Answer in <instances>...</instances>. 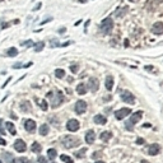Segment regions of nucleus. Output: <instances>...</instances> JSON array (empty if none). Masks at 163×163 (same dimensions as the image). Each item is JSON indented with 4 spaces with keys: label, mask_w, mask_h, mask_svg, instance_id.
<instances>
[{
    "label": "nucleus",
    "mask_w": 163,
    "mask_h": 163,
    "mask_svg": "<svg viewBox=\"0 0 163 163\" xmlns=\"http://www.w3.org/2000/svg\"><path fill=\"white\" fill-rule=\"evenodd\" d=\"M61 144H62L64 148L71 149V148L80 145V139L77 138V136H73V135H64L61 138Z\"/></svg>",
    "instance_id": "obj_1"
},
{
    "label": "nucleus",
    "mask_w": 163,
    "mask_h": 163,
    "mask_svg": "<svg viewBox=\"0 0 163 163\" xmlns=\"http://www.w3.org/2000/svg\"><path fill=\"white\" fill-rule=\"evenodd\" d=\"M47 97L51 100V107H52V108L59 107V106L64 102V100H65L64 94H62L60 91H56V92H50V93L47 94Z\"/></svg>",
    "instance_id": "obj_2"
},
{
    "label": "nucleus",
    "mask_w": 163,
    "mask_h": 163,
    "mask_svg": "<svg viewBox=\"0 0 163 163\" xmlns=\"http://www.w3.org/2000/svg\"><path fill=\"white\" fill-rule=\"evenodd\" d=\"M142 116H143V111L134 112L131 116H130V118L127 120V122L125 124V127L129 130V131H133V130H134V125L142 120Z\"/></svg>",
    "instance_id": "obj_3"
},
{
    "label": "nucleus",
    "mask_w": 163,
    "mask_h": 163,
    "mask_svg": "<svg viewBox=\"0 0 163 163\" xmlns=\"http://www.w3.org/2000/svg\"><path fill=\"white\" fill-rule=\"evenodd\" d=\"M101 31L103 35H110L111 31L113 28V20L111 18H105L102 22H101V26H100Z\"/></svg>",
    "instance_id": "obj_4"
},
{
    "label": "nucleus",
    "mask_w": 163,
    "mask_h": 163,
    "mask_svg": "<svg viewBox=\"0 0 163 163\" xmlns=\"http://www.w3.org/2000/svg\"><path fill=\"white\" fill-rule=\"evenodd\" d=\"M121 100L122 102L125 103H129V105H134L135 103V97L131 92H129V91H122L121 92Z\"/></svg>",
    "instance_id": "obj_5"
},
{
    "label": "nucleus",
    "mask_w": 163,
    "mask_h": 163,
    "mask_svg": "<svg viewBox=\"0 0 163 163\" xmlns=\"http://www.w3.org/2000/svg\"><path fill=\"white\" fill-rule=\"evenodd\" d=\"M163 3V0H148L145 3V9L149 12H154V10Z\"/></svg>",
    "instance_id": "obj_6"
},
{
    "label": "nucleus",
    "mask_w": 163,
    "mask_h": 163,
    "mask_svg": "<svg viewBox=\"0 0 163 163\" xmlns=\"http://www.w3.org/2000/svg\"><path fill=\"white\" fill-rule=\"evenodd\" d=\"M130 113H131V110L127 107H124V108H120L118 111L115 112V117H116V120H122V118H125Z\"/></svg>",
    "instance_id": "obj_7"
},
{
    "label": "nucleus",
    "mask_w": 163,
    "mask_h": 163,
    "mask_svg": "<svg viewBox=\"0 0 163 163\" xmlns=\"http://www.w3.org/2000/svg\"><path fill=\"white\" fill-rule=\"evenodd\" d=\"M75 113H78V115H83L87 110V102L83 101V100H79L77 101V103H75Z\"/></svg>",
    "instance_id": "obj_8"
},
{
    "label": "nucleus",
    "mask_w": 163,
    "mask_h": 163,
    "mask_svg": "<svg viewBox=\"0 0 163 163\" xmlns=\"http://www.w3.org/2000/svg\"><path fill=\"white\" fill-rule=\"evenodd\" d=\"M80 127V124L78 120H75V118H70V120L66 122V129L69 131H77V130Z\"/></svg>",
    "instance_id": "obj_9"
},
{
    "label": "nucleus",
    "mask_w": 163,
    "mask_h": 163,
    "mask_svg": "<svg viewBox=\"0 0 163 163\" xmlns=\"http://www.w3.org/2000/svg\"><path fill=\"white\" fill-rule=\"evenodd\" d=\"M13 147H14V149L17 152H19V153H23V152H26V149H27V144L22 139H17L15 142H14Z\"/></svg>",
    "instance_id": "obj_10"
},
{
    "label": "nucleus",
    "mask_w": 163,
    "mask_h": 163,
    "mask_svg": "<svg viewBox=\"0 0 163 163\" xmlns=\"http://www.w3.org/2000/svg\"><path fill=\"white\" fill-rule=\"evenodd\" d=\"M152 33L154 35H163V22H156L152 27Z\"/></svg>",
    "instance_id": "obj_11"
},
{
    "label": "nucleus",
    "mask_w": 163,
    "mask_h": 163,
    "mask_svg": "<svg viewBox=\"0 0 163 163\" xmlns=\"http://www.w3.org/2000/svg\"><path fill=\"white\" fill-rule=\"evenodd\" d=\"M88 88L92 91V92H97L100 88V83H98V79L97 78H91L89 82H88Z\"/></svg>",
    "instance_id": "obj_12"
},
{
    "label": "nucleus",
    "mask_w": 163,
    "mask_h": 163,
    "mask_svg": "<svg viewBox=\"0 0 163 163\" xmlns=\"http://www.w3.org/2000/svg\"><path fill=\"white\" fill-rule=\"evenodd\" d=\"M24 129L27 130L28 133H32L36 130V121L31 120V118H28V120H24Z\"/></svg>",
    "instance_id": "obj_13"
},
{
    "label": "nucleus",
    "mask_w": 163,
    "mask_h": 163,
    "mask_svg": "<svg viewBox=\"0 0 163 163\" xmlns=\"http://www.w3.org/2000/svg\"><path fill=\"white\" fill-rule=\"evenodd\" d=\"M161 150V147L158 144H150L149 148H148V154L150 156H157Z\"/></svg>",
    "instance_id": "obj_14"
},
{
    "label": "nucleus",
    "mask_w": 163,
    "mask_h": 163,
    "mask_svg": "<svg viewBox=\"0 0 163 163\" xmlns=\"http://www.w3.org/2000/svg\"><path fill=\"white\" fill-rule=\"evenodd\" d=\"M94 139H96V134L93 130H88V131L85 133V142L88 144H93L94 143Z\"/></svg>",
    "instance_id": "obj_15"
},
{
    "label": "nucleus",
    "mask_w": 163,
    "mask_h": 163,
    "mask_svg": "<svg viewBox=\"0 0 163 163\" xmlns=\"http://www.w3.org/2000/svg\"><path fill=\"white\" fill-rule=\"evenodd\" d=\"M20 110H22V112L28 113V112L32 111V106H31V103L28 101H23V102L20 103Z\"/></svg>",
    "instance_id": "obj_16"
},
{
    "label": "nucleus",
    "mask_w": 163,
    "mask_h": 163,
    "mask_svg": "<svg viewBox=\"0 0 163 163\" xmlns=\"http://www.w3.org/2000/svg\"><path fill=\"white\" fill-rule=\"evenodd\" d=\"M93 121H94L96 124H98V125H105V124L107 122V118H106L103 115H96V116L93 117Z\"/></svg>",
    "instance_id": "obj_17"
},
{
    "label": "nucleus",
    "mask_w": 163,
    "mask_h": 163,
    "mask_svg": "<svg viewBox=\"0 0 163 163\" xmlns=\"http://www.w3.org/2000/svg\"><path fill=\"white\" fill-rule=\"evenodd\" d=\"M106 89L108 92H111L112 88H113V78L111 77V75H108V77H106Z\"/></svg>",
    "instance_id": "obj_18"
},
{
    "label": "nucleus",
    "mask_w": 163,
    "mask_h": 163,
    "mask_svg": "<svg viewBox=\"0 0 163 163\" xmlns=\"http://www.w3.org/2000/svg\"><path fill=\"white\" fill-rule=\"evenodd\" d=\"M87 89H88V87L85 85V83H79V84L77 85V93L80 94V96L85 94V93H87Z\"/></svg>",
    "instance_id": "obj_19"
},
{
    "label": "nucleus",
    "mask_w": 163,
    "mask_h": 163,
    "mask_svg": "<svg viewBox=\"0 0 163 163\" xmlns=\"http://www.w3.org/2000/svg\"><path fill=\"white\" fill-rule=\"evenodd\" d=\"M111 138H112V133L111 131H103L101 134V140H102V142H105V143H107Z\"/></svg>",
    "instance_id": "obj_20"
},
{
    "label": "nucleus",
    "mask_w": 163,
    "mask_h": 163,
    "mask_svg": "<svg viewBox=\"0 0 163 163\" xmlns=\"http://www.w3.org/2000/svg\"><path fill=\"white\" fill-rule=\"evenodd\" d=\"M49 131H50V127H49L47 124L41 125V127H40V134H41L42 136H46V135L49 134Z\"/></svg>",
    "instance_id": "obj_21"
},
{
    "label": "nucleus",
    "mask_w": 163,
    "mask_h": 163,
    "mask_svg": "<svg viewBox=\"0 0 163 163\" xmlns=\"http://www.w3.org/2000/svg\"><path fill=\"white\" fill-rule=\"evenodd\" d=\"M5 126H6V129H8V131L12 134V135H15V134H17V130H15V126H14L13 122H5Z\"/></svg>",
    "instance_id": "obj_22"
},
{
    "label": "nucleus",
    "mask_w": 163,
    "mask_h": 163,
    "mask_svg": "<svg viewBox=\"0 0 163 163\" xmlns=\"http://www.w3.org/2000/svg\"><path fill=\"white\" fill-rule=\"evenodd\" d=\"M36 100V102L40 105V107L42 108L43 111H47V108H49V105H47V102H46V100H38V98H35Z\"/></svg>",
    "instance_id": "obj_23"
},
{
    "label": "nucleus",
    "mask_w": 163,
    "mask_h": 163,
    "mask_svg": "<svg viewBox=\"0 0 163 163\" xmlns=\"http://www.w3.org/2000/svg\"><path fill=\"white\" fill-rule=\"evenodd\" d=\"M31 149H32V152H33V153H41V150H42V147H41V144H40V143L35 142L33 144H32Z\"/></svg>",
    "instance_id": "obj_24"
},
{
    "label": "nucleus",
    "mask_w": 163,
    "mask_h": 163,
    "mask_svg": "<svg viewBox=\"0 0 163 163\" xmlns=\"http://www.w3.org/2000/svg\"><path fill=\"white\" fill-rule=\"evenodd\" d=\"M3 158H4V161H5L6 163H12V161L14 159L13 156L10 154L9 152H3Z\"/></svg>",
    "instance_id": "obj_25"
},
{
    "label": "nucleus",
    "mask_w": 163,
    "mask_h": 163,
    "mask_svg": "<svg viewBox=\"0 0 163 163\" xmlns=\"http://www.w3.org/2000/svg\"><path fill=\"white\" fill-rule=\"evenodd\" d=\"M56 154H57V153H56V149H52V148H51V149L47 150V157H49L52 162H54V159L56 158Z\"/></svg>",
    "instance_id": "obj_26"
},
{
    "label": "nucleus",
    "mask_w": 163,
    "mask_h": 163,
    "mask_svg": "<svg viewBox=\"0 0 163 163\" xmlns=\"http://www.w3.org/2000/svg\"><path fill=\"white\" fill-rule=\"evenodd\" d=\"M6 55L10 56V57H14V56L18 55V50H17L15 47H10V49L6 51Z\"/></svg>",
    "instance_id": "obj_27"
},
{
    "label": "nucleus",
    "mask_w": 163,
    "mask_h": 163,
    "mask_svg": "<svg viewBox=\"0 0 163 163\" xmlns=\"http://www.w3.org/2000/svg\"><path fill=\"white\" fill-rule=\"evenodd\" d=\"M43 47H45V42L40 41V42H37L36 45H35V51H36V52H40V51L43 50Z\"/></svg>",
    "instance_id": "obj_28"
},
{
    "label": "nucleus",
    "mask_w": 163,
    "mask_h": 163,
    "mask_svg": "<svg viewBox=\"0 0 163 163\" xmlns=\"http://www.w3.org/2000/svg\"><path fill=\"white\" fill-rule=\"evenodd\" d=\"M12 163H28V158H26V157L14 158V159L12 161Z\"/></svg>",
    "instance_id": "obj_29"
},
{
    "label": "nucleus",
    "mask_w": 163,
    "mask_h": 163,
    "mask_svg": "<svg viewBox=\"0 0 163 163\" xmlns=\"http://www.w3.org/2000/svg\"><path fill=\"white\" fill-rule=\"evenodd\" d=\"M55 77L59 78V79L64 78V77H65V71H64L62 69H56V70H55Z\"/></svg>",
    "instance_id": "obj_30"
},
{
    "label": "nucleus",
    "mask_w": 163,
    "mask_h": 163,
    "mask_svg": "<svg viewBox=\"0 0 163 163\" xmlns=\"http://www.w3.org/2000/svg\"><path fill=\"white\" fill-rule=\"evenodd\" d=\"M85 152H87V148H82L80 150H78L77 153H75V157H77V158H83L84 154H85Z\"/></svg>",
    "instance_id": "obj_31"
},
{
    "label": "nucleus",
    "mask_w": 163,
    "mask_h": 163,
    "mask_svg": "<svg viewBox=\"0 0 163 163\" xmlns=\"http://www.w3.org/2000/svg\"><path fill=\"white\" fill-rule=\"evenodd\" d=\"M127 10H129V9H127V6H124L122 9H120V12H116V13H115V15H116V17H122L125 13H127Z\"/></svg>",
    "instance_id": "obj_32"
},
{
    "label": "nucleus",
    "mask_w": 163,
    "mask_h": 163,
    "mask_svg": "<svg viewBox=\"0 0 163 163\" xmlns=\"http://www.w3.org/2000/svg\"><path fill=\"white\" fill-rule=\"evenodd\" d=\"M60 158H61V161H62V162H65V163H74V162H73V159H71L69 156H65V154H62Z\"/></svg>",
    "instance_id": "obj_33"
},
{
    "label": "nucleus",
    "mask_w": 163,
    "mask_h": 163,
    "mask_svg": "<svg viewBox=\"0 0 163 163\" xmlns=\"http://www.w3.org/2000/svg\"><path fill=\"white\" fill-rule=\"evenodd\" d=\"M70 70H71V73H74V74H75V73H77V71L79 70V66H78L77 64H71V65H70Z\"/></svg>",
    "instance_id": "obj_34"
},
{
    "label": "nucleus",
    "mask_w": 163,
    "mask_h": 163,
    "mask_svg": "<svg viewBox=\"0 0 163 163\" xmlns=\"http://www.w3.org/2000/svg\"><path fill=\"white\" fill-rule=\"evenodd\" d=\"M20 45H22V46H26V47H31V46H33V42H32L31 40H28V41H26V42H22Z\"/></svg>",
    "instance_id": "obj_35"
},
{
    "label": "nucleus",
    "mask_w": 163,
    "mask_h": 163,
    "mask_svg": "<svg viewBox=\"0 0 163 163\" xmlns=\"http://www.w3.org/2000/svg\"><path fill=\"white\" fill-rule=\"evenodd\" d=\"M50 46H51V47H59V46H61V45H60V43H59L57 41L52 40V41L50 42Z\"/></svg>",
    "instance_id": "obj_36"
},
{
    "label": "nucleus",
    "mask_w": 163,
    "mask_h": 163,
    "mask_svg": "<svg viewBox=\"0 0 163 163\" xmlns=\"http://www.w3.org/2000/svg\"><path fill=\"white\" fill-rule=\"evenodd\" d=\"M38 163H49V162H47L46 157H43V156H40V157H38Z\"/></svg>",
    "instance_id": "obj_37"
},
{
    "label": "nucleus",
    "mask_w": 163,
    "mask_h": 163,
    "mask_svg": "<svg viewBox=\"0 0 163 163\" xmlns=\"http://www.w3.org/2000/svg\"><path fill=\"white\" fill-rule=\"evenodd\" d=\"M144 143H145V140H144L143 138H138V139H136V144H138V145H143Z\"/></svg>",
    "instance_id": "obj_38"
},
{
    "label": "nucleus",
    "mask_w": 163,
    "mask_h": 163,
    "mask_svg": "<svg viewBox=\"0 0 163 163\" xmlns=\"http://www.w3.org/2000/svg\"><path fill=\"white\" fill-rule=\"evenodd\" d=\"M3 120H0V134H4L5 133V130H4V127H3Z\"/></svg>",
    "instance_id": "obj_39"
},
{
    "label": "nucleus",
    "mask_w": 163,
    "mask_h": 163,
    "mask_svg": "<svg viewBox=\"0 0 163 163\" xmlns=\"http://www.w3.org/2000/svg\"><path fill=\"white\" fill-rule=\"evenodd\" d=\"M101 156H102V154L100 153V152H98V153H97V152H96V153H94V154L92 156V158H93V159H96V158H100Z\"/></svg>",
    "instance_id": "obj_40"
},
{
    "label": "nucleus",
    "mask_w": 163,
    "mask_h": 163,
    "mask_svg": "<svg viewBox=\"0 0 163 163\" xmlns=\"http://www.w3.org/2000/svg\"><path fill=\"white\" fill-rule=\"evenodd\" d=\"M0 145H6V142H5V139H3L1 136H0Z\"/></svg>",
    "instance_id": "obj_41"
},
{
    "label": "nucleus",
    "mask_w": 163,
    "mask_h": 163,
    "mask_svg": "<svg viewBox=\"0 0 163 163\" xmlns=\"http://www.w3.org/2000/svg\"><path fill=\"white\" fill-rule=\"evenodd\" d=\"M22 66H23V64H14V65H13L14 69H19V68H22Z\"/></svg>",
    "instance_id": "obj_42"
},
{
    "label": "nucleus",
    "mask_w": 163,
    "mask_h": 163,
    "mask_svg": "<svg viewBox=\"0 0 163 163\" xmlns=\"http://www.w3.org/2000/svg\"><path fill=\"white\" fill-rule=\"evenodd\" d=\"M41 6H42V4H41V3H38V4H37V5H36V6L33 8V12H36V10H38V9H40Z\"/></svg>",
    "instance_id": "obj_43"
},
{
    "label": "nucleus",
    "mask_w": 163,
    "mask_h": 163,
    "mask_svg": "<svg viewBox=\"0 0 163 163\" xmlns=\"http://www.w3.org/2000/svg\"><path fill=\"white\" fill-rule=\"evenodd\" d=\"M10 80H12V78H9V79H8V80H6V82L3 84V85H1V88H5V85H8V83H9Z\"/></svg>",
    "instance_id": "obj_44"
},
{
    "label": "nucleus",
    "mask_w": 163,
    "mask_h": 163,
    "mask_svg": "<svg viewBox=\"0 0 163 163\" xmlns=\"http://www.w3.org/2000/svg\"><path fill=\"white\" fill-rule=\"evenodd\" d=\"M73 43V41H69V42H65V43H62L61 46H68V45H71Z\"/></svg>",
    "instance_id": "obj_45"
},
{
    "label": "nucleus",
    "mask_w": 163,
    "mask_h": 163,
    "mask_svg": "<svg viewBox=\"0 0 163 163\" xmlns=\"http://www.w3.org/2000/svg\"><path fill=\"white\" fill-rule=\"evenodd\" d=\"M50 20H52V18H47V19H45V20H43V22H42V23H41V24H45V23H46V22H50Z\"/></svg>",
    "instance_id": "obj_46"
},
{
    "label": "nucleus",
    "mask_w": 163,
    "mask_h": 163,
    "mask_svg": "<svg viewBox=\"0 0 163 163\" xmlns=\"http://www.w3.org/2000/svg\"><path fill=\"white\" fill-rule=\"evenodd\" d=\"M145 70H153V66H152V65H149V66H148V65H147V66H145Z\"/></svg>",
    "instance_id": "obj_47"
},
{
    "label": "nucleus",
    "mask_w": 163,
    "mask_h": 163,
    "mask_svg": "<svg viewBox=\"0 0 163 163\" xmlns=\"http://www.w3.org/2000/svg\"><path fill=\"white\" fill-rule=\"evenodd\" d=\"M64 32H65V28H60L59 29V33H64Z\"/></svg>",
    "instance_id": "obj_48"
},
{
    "label": "nucleus",
    "mask_w": 163,
    "mask_h": 163,
    "mask_svg": "<svg viewBox=\"0 0 163 163\" xmlns=\"http://www.w3.org/2000/svg\"><path fill=\"white\" fill-rule=\"evenodd\" d=\"M96 163H106V162H103V161H97Z\"/></svg>",
    "instance_id": "obj_49"
},
{
    "label": "nucleus",
    "mask_w": 163,
    "mask_h": 163,
    "mask_svg": "<svg viewBox=\"0 0 163 163\" xmlns=\"http://www.w3.org/2000/svg\"><path fill=\"white\" fill-rule=\"evenodd\" d=\"M142 163H149V162H148V161H145V159H143V161H142Z\"/></svg>",
    "instance_id": "obj_50"
},
{
    "label": "nucleus",
    "mask_w": 163,
    "mask_h": 163,
    "mask_svg": "<svg viewBox=\"0 0 163 163\" xmlns=\"http://www.w3.org/2000/svg\"><path fill=\"white\" fill-rule=\"evenodd\" d=\"M79 1H80V3H85V1H87V0H79Z\"/></svg>",
    "instance_id": "obj_51"
},
{
    "label": "nucleus",
    "mask_w": 163,
    "mask_h": 163,
    "mask_svg": "<svg viewBox=\"0 0 163 163\" xmlns=\"http://www.w3.org/2000/svg\"><path fill=\"white\" fill-rule=\"evenodd\" d=\"M130 1H133V3H134V1H136V0H130Z\"/></svg>",
    "instance_id": "obj_52"
},
{
    "label": "nucleus",
    "mask_w": 163,
    "mask_h": 163,
    "mask_svg": "<svg viewBox=\"0 0 163 163\" xmlns=\"http://www.w3.org/2000/svg\"><path fill=\"white\" fill-rule=\"evenodd\" d=\"M0 163H3V162H1V161H0Z\"/></svg>",
    "instance_id": "obj_53"
},
{
    "label": "nucleus",
    "mask_w": 163,
    "mask_h": 163,
    "mask_svg": "<svg viewBox=\"0 0 163 163\" xmlns=\"http://www.w3.org/2000/svg\"><path fill=\"white\" fill-rule=\"evenodd\" d=\"M51 163H55V162H51Z\"/></svg>",
    "instance_id": "obj_54"
}]
</instances>
